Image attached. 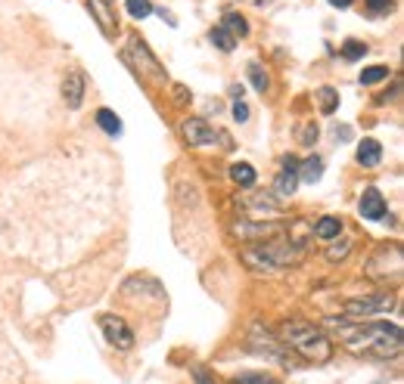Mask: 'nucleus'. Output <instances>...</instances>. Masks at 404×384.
I'll return each mask as SVG.
<instances>
[{
    "label": "nucleus",
    "instance_id": "1",
    "mask_svg": "<svg viewBox=\"0 0 404 384\" xmlns=\"http://www.w3.org/2000/svg\"><path fill=\"white\" fill-rule=\"evenodd\" d=\"M355 338H364V341L345 344V347L352 350V354L388 357V354H398V350H401V328H398V326H388V323L367 326L361 335H355Z\"/></svg>",
    "mask_w": 404,
    "mask_h": 384
},
{
    "label": "nucleus",
    "instance_id": "2",
    "mask_svg": "<svg viewBox=\"0 0 404 384\" xmlns=\"http://www.w3.org/2000/svg\"><path fill=\"white\" fill-rule=\"evenodd\" d=\"M283 341L299 350L305 359H314V363H323V359H330V354H333L330 338H323V335L308 323H286L283 326Z\"/></svg>",
    "mask_w": 404,
    "mask_h": 384
},
{
    "label": "nucleus",
    "instance_id": "3",
    "mask_svg": "<svg viewBox=\"0 0 404 384\" xmlns=\"http://www.w3.org/2000/svg\"><path fill=\"white\" fill-rule=\"evenodd\" d=\"M124 59L128 62H134V68L143 78H155V81H162L165 78V72L159 68V59L153 56L150 50H146L143 44H140V37H131V44H128V50H124Z\"/></svg>",
    "mask_w": 404,
    "mask_h": 384
},
{
    "label": "nucleus",
    "instance_id": "4",
    "mask_svg": "<svg viewBox=\"0 0 404 384\" xmlns=\"http://www.w3.org/2000/svg\"><path fill=\"white\" fill-rule=\"evenodd\" d=\"M100 328H103L106 341L115 344L119 350L134 347V332H131L128 323H124L121 316H112V313H106V316H100Z\"/></svg>",
    "mask_w": 404,
    "mask_h": 384
},
{
    "label": "nucleus",
    "instance_id": "5",
    "mask_svg": "<svg viewBox=\"0 0 404 384\" xmlns=\"http://www.w3.org/2000/svg\"><path fill=\"white\" fill-rule=\"evenodd\" d=\"M392 307V295H376V297H361V301H348L345 313L348 316H373V313H386Z\"/></svg>",
    "mask_w": 404,
    "mask_h": 384
},
{
    "label": "nucleus",
    "instance_id": "6",
    "mask_svg": "<svg viewBox=\"0 0 404 384\" xmlns=\"http://www.w3.org/2000/svg\"><path fill=\"white\" fill-rule=\"evenodd\" d=\"M88 10H90V16H93V22L100 25V31H103L106 37H115L119 25H115L112 0H88Z\"/></svg>",
    "mask_w": 404,
    "mask_h": 384
},
{
    "label": "nucleus",
    "instance_id": "7",
    "mask_svg": "<svg viewBox=\"0 0 404 384\" xmlns=\"http://www.w3.org/2000/svg\"><path fill=\"white\" fill-rule=\"evenodd\" d=\"M181 133L186 137L190 146H206V143H215V128L208 124L206 118H190L181 124Z\"/></svg>",
    "mask_w": 404,
    "mask_h": 384
},
{
    "label": "nucleus",
    "instance_id": "8",
    "mask_svg": "<svg viewBox=\"0 0 404 384\" xmlns=\"http://www.w3.org/2000/svg\"><path fill=\"white\" fill-rule=\"evenodd\" d=\"M84 87H88V81H84V72L72 68V72L66 75V81H62V99H66L69 109H78V106H81Z\"/></svg>",
    "mask_w": 404,
    "mask_h": 384
},
{
    "label": "nucleus",
    "instance_id": "9",
    "mask_svg": "<svg viewBox=\"0 0 404 384\" xmlns=\"http://www.w3.org/2000/svg\"><path fill=\"white\" fill-rule=\"evenodd\" d=\"M361 217L367 221H383L386 217V199L379 190H364L361 195Z\"/></svg>",
    "mask_w": 404,
    "mask_h": 384
},
{
    "label": "nucleus",
    "instance_id": "10",
    "mask_svg": "<svg viewBox=\"0 0 404 384\" xmlns=\"http://www.w3.org/2000/svg\"><path fill=\"white\" fill-rule=\"evenodd\" d=\"M357 161H361L364 168H376V164L383 161V146H379L376 140H361V146H357Z\"/></svg>",
    "mask_w": 404,
    "mask_h": 384
},
{
    "label": "nucleus",
    "instance_id": "11",
    "mask_svg": "<svg viewBox=\"0 0 404 384\" xmlns=\"http://www.w3.org/2000/svg\"><path fill=\"white\" fill-rule=\"evenodd\" d=\"M221 28L227 31L233 41H239V37L249 35V22H246L239 13H227V16H224V25H221Z\"/></svg>",
    "mask_w": 404,
    "mask_h": 384
},
{
    "label": "nucleus",
    "instance_id": "12",
    "mask_svg": "<svg viewBox=\"0 0 404 384\" xmlns=\"http://www.w3.org/2000/svg\"><path fill=\"white\" fill-rule=\"evenodd\" d=\"M97 124L109 133V137H119V133H121V121H119V115L109 112V109H100V112H97Z\"/></svg>",
    "mask_w": 404,
    "mask_h": 384
},
{
    "label": "nucleus",
    "instance_id": "13",
    "mask_svg": "<svg viewBox=\"0 0 404 384\" xmlns=\"http://www.w3.org/2000/svg\"><path fill=\"white\" fill-rule=\"evenodd\" d=\"M299 171H302V180H305V183H317V180L323 177V161L314 155V159L302 161V164H299Z\"/></svg>",
    "mask_w": 404,
    "mask_h": 384
},
{
    "label": "nucleus",
    "instance_id": "14",
    "mask_svg": "<svg viewBox=\"0 0 404 384\" xmlns=\"http://www.w3.org/2000/svg\"><path fill=\"white\" fill-rule=\"evenodd\" d=\"M339 230H342L339 217H321V221H317V226H314V233H317L321 239H336Z\"/></svg>",
    "mask_w": 404,
    "mask_h": 384
},
{
    "label": "nucleus",
    "instance_id": "15",
    "mask_svg": "<svg viewBox=\"0 0 404 384\" xmlns=\"http://www.w3.org/2000/svg\"><path fill=\"white\" fill-rule=\"evenodd\" d=\"M230 177L237 180L239 186H252L255 183V168H252V164L239 161V164H233V168H230Z\"/></svg>",
    "mask_w": 404,
    "mask_h": 384
},
{
    "label": "nucleus",
    "instance_id": "16",
    "mask_svg": "<svg viewBox=\"0 0 404 384\" xmlns=\"http://www.w3.org/2000/svg\"><path fill=\"white\" fill-rule=\"evenodd\" d=\"M249 78H252L255 90H261V93H264V90L271 87V78H268V72H264L259 62H252V66H249Z\"/></svg>",
    "mask_w": 404,
    "mask_h": 384
},
{
    "label": "nucleus",
    "instance_id": "17",
    "mask_svg": "<svg viewBox=\"0 0 404 384\" xmlns=\"http://www.w3.org/2000/svg\"><path fill=\"white\" fill-rule=\"evenodd\" d=\"M336 106H339V93L333 90V87H323L321 90V112L323 115H333V112H336Z\"/></svg>",
    "mask_w": 404,
    "mask_h": 384
},
{
    "label": "nucleus",
    "instance_id": "18",
    "mask_svg": "<svg viewBox=\"0 0 404 384\" xmlns=\"http://www.w3.org/2000/svg\"><path fill=\"white\" fill-rule=\"evenodd\" d=\"M124 6H128V13L134 16V19H146V16L153 13L150 0H124Z\"/></svg>",
    "mask_w": 404,
    "mask_h": 384
},
{
    "label": "nucleus",
    "instance_id": "19",
    "mask_svg": "<svg viewBox=\"0 0 404 384\" xmlns=\"http://www.w3.org/2000/svg\"><path fill=\"white\" fill-rule=\"evenodd\" d=\"M212 44L218 47V50H224V53H230L233 47H237V41H233V37H230L224 28H215V31H212Z\"/></svg>",
    "mask_w": 404,
    "mask_h": 384
},
{
    "label": "nucleus",
    "instance_id": "20",
    "mask_svg": "<svg viewBox=\"0 0 404 384\" xmlns=\"http://www.w3.org/2000/svg\"><path fill=\"white\" fill-rule=\"evenodd\" d=\"M388 78V66H373V68H364L361 72V84H376Z\"/></svg>",
    "mask_w": 404,
    "mask_h": 384
},
{
    "label": "nucleus",
    "instance_id": "21",
    "mask_svg": "<svg viewBox=\"0 0 404 384\" xmlns=\"http://www.w3.org/2000/svg\"><path fill=\"white\" fill-rule=\"evenodd\" d=\"M274 186H277L280 195H292L295 192V174H280Z\"/></svg>",
    "mask_w": 404,
    "mask_h": 384
},
{
    "label": "nucleus",
    "instance_id": "22",
    "mask_svg": "<svg viewBox=\"0 0 404 384\" xmlns=\"http://www.w3.org/2000/svg\"><path fill=\"white\" fill-rule=\"evenodd\" d=\"M364 53H367V47H364L361 41H348L345 50H342V56H345V59H361Z\"/></svg>",
    "mask_w": 404,
    "mask_h": 384
},
{
    "label": "nucleus",
    "instance_id": "23",
    "mask_svg": "<svg viewBox=\"0 0 404 384\" xmlns=\"http://www.w3.org/2000/svg\"><path fill=\"white\" fill-rule=\"evenodd\" d=\"M367 10H370V16H386L392 10V0H367Z\"/></svg>",
    "mask_w": 404,
    "mask_h": 384
},
{
    "label": "nucleus",
    "instance_id": "24",
    "mask_svg": "<svg viewBox=\"0 0 404 384\" xmlns=\"http://www.w3.org/2000/svg\"><path fill=\"white\" fill-rule=\"evenodd\" d=\"M237 384H277V378H271V375H239Z\"/></svg>",
    "mask_w": 404,
    "mask_h": 384
},
{
    "label": "nucleus",
    "instance_id": "25",
    "mask_svg": "<svg viewBox=\"0 0 404 384\" xmlns=\"http://www.w3.org/2000/svg\"><path fill=\"white\" fill-rule=\"evenodd\" d=\"M299 137H302V143H305V146H311V143H314V140H317V124H305Z\"/></svg>",
    "mask_w": 404,
    "mask_h": 384
},
{
    "label": "nucleus",
    "instance_id": "26",
    "mask_svg": "<svg viewBox=\"0 0 404 384\" xmlns=\"http://www.w3.org/2000/svg\"><path fill=\"white\" fill-rule=\"evenodd\" d=\"M299 159H295V155H286L283 159V174H299Z\"/></svg>",
    "mask_w": 404,
    "mask_h": 384
},
{
    "label": "nucleus",
    "instance_id": "27",
    "mask_svg": "<svg viewBox=\"0 0 404 384\" xmlns=\"http://www.w3.org/2000/svg\"><path fill=\"white\" fill-rule=\"evenodd\" d=\"M233 118H237V121H249V109H246L243 99H239V103L233 106Z\"/></svg>",
    "mask_w": 404,
    "mask_h": 384
},
{
    "label": "nucleus",
    "instance_id": "28",
    "mask_svg": "<svg viewBox=\"0 0 404 384\" xmlns=\"http://www.w3.org/2000/svg\"><path fill=\"white\" fill-rule=\"evenodd\" d=\"M230 97L239 99V97H243V87H239V84H233V87H230Z\"/></svg>",
    "mask_w": 404,
    "mask_h": 384
},
{
    "label": "nucleus",
    "instance_id": "29",
    "mask_svg": "<svg viewBox=\"0 0 404 384\" xmlns=\"http://www.w3.org/2000/svg\"><path fill=\"white\" fill-rule=\"evenodd\" d=\"M333 6H339V10H345V6H352V0H330Z\"/></svg>",
    "mask_w": 404,
    "mask_h": 384
},
{
    "label": "nucleus",
    "instance_id": "30",
    "mask_svg": "<svg viewBox=\"0 0 404 384\" xmlns=\"http://www.w3.org/2000/svg\"><path fill=\"white\" fill-rule=\"evenodd\" d=\"M202 384H208V381H202Z\"/></svg>",
    "mask_w": 404,
    "mask_h": 384
}]
</instances>
